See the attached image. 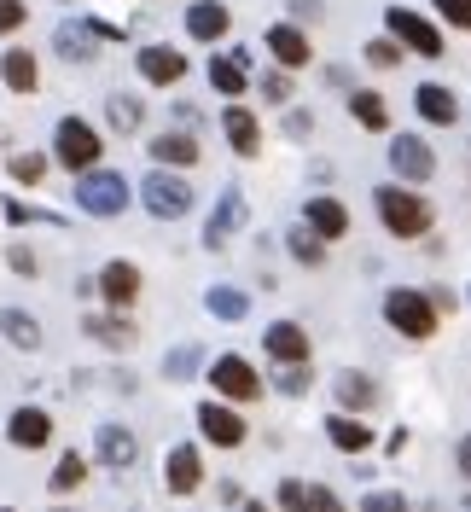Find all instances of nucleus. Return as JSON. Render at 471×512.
<instances>
[{
    "instance_id": "72a5a7b5",
    "label": "nucleus",
    "mask_w": 471,
    "mask_h": 512,
    "mask_svg": "<svg viewBox=\"0 0 471 512\" xmlns=\"http://www.w3.org/2000/svg\"><path fill=\"white\" fill-rule=\"evenodd\" d=\"M198 367H204V350H198V344H181V350L163 355V379H169V384H187Z\"/></svg>"
},
{
    "instance_id": "09e8293b",
    "label": "nucleus",
    "mask_w": 471,
    "mask_h": 512,
    "mask_svg": "<svg viewBox=\"0 0 471 512\" xmlns=\"http://www.w3.org/2000/svg\"><path fill=\"white\" fill-rule=\"evenodd\" d=\"M454 460H460V472H466V483H471V437H460V448H454Z\"/></svg>"
},
{
    "instance_id": "e433bc0d",
    "label": "nucleus",
    "mask_w": 471,
    "mask_h": 512,
    "mask_svg": "<svg viewBox=\"0 0 471 512\" xmlns=\"http://www.w3.org/2000/svg\"><path fill=\"white\" fill-rule=\"evenodd\" d=\"M41 175H47V158H41V152H18V158H12V181H24V187H35Z\"/></svg>"
},
{
    "instance_id": "393cba45",
    "label": "nucleus",
    "mask_w": 471,
    "mask_h": 512,
    "mask_svg": "<svg viewBox=\"0 0 471 512\" xmlns=\"http://www.w3.org/2000/svg\"><path fill=\"white\" fill-rule=\"evenodd\" d=\"M53 47H59L70 64H88L99 53V35L88 30V24H59V30H53Z\"/></svg>"
},
{
    "instance_id": "9d476101",
    "label": "nucleus",
    "mask_w": 471,
    "mask_h": 512,
    "mask_svg": "<svg viewBox=\"0 0 471 512\" xmlns=\"http://www.w3.org/2000/svg\"><path fill=\"white\" fill-rule=\"evenodd\" d=\"M6 443L12 448H47L53 443V414L47 408H12V419H6Z\"/></svg>"
},
{
    "instance_id": "7c9ffc66",
    "label": "nucleus",
    "mask_w": 471,
    "mask_h": 512,
    "mask_svg": "<svg viewBox=\"0 0 471 512\" xmlns=\"http://www.w3.org/2000/svg\"><path fill=\"white\" fill-rule=\"evenodd\" d=\"M204 309H210L216 320H245L251 315V297H245L239 286H210L204 291Z\"/></svg>"
},
{
    "instance_id": "f257e3e1",
    "label": "nucleus",
    "mask_w": 471,
    "mask_h": 512,
    "mask_svg": "<svg viewBox=\"0 0 471 512\" xmlns=\"http://www.w3.org/2000/svg\"><path fill=\"white\" fill-rule=\"evenodd\" d=\"M373 204H378V222L390 227L396 239H419V233H431V204H425L419 192L373 187Z\"/></svg>"
},
{
    "instance_id": "dca6fc26",
    "label": "nucleus",
    "mask_w": 471,
    "mask_h": 512,
    "mask_svg": "<svg viewBox=\"0 0 471 512\" xmlns=\"http://www.w3.org/2000/svg\"><path fill=\"white\" fill-rule=\"evenodd\" d=\"M94 291H105V303L128 309V303L140 297V268H134V262H105V274L94 280Z\"/></svg>"
},
{
    "instance_id": "58836bf2",
    "label": "nucleus",
    "mask_w": 471,
    "mask_h": 512,
    "mask_svg": "<svg viewBox=\"0 0 471 512\" xmlns=\"http://www.w3.org/2000/svg\"><path fill=\"white\" fill-rule=\"evenodd\" d=\"M361 512H413V507H408V495H402V489H373V495L361 501Z\"/></svg>"
},
{
    "instance_id": "2eb2a0df",
    "label": "nucleus",
    "mask_w": 471,
    "mask_h": 512,
    "mask_svg": "<svg viewBox=\"0 0 471 512\" xmlns=\"http://www.w3.org/2000/svg\"><path fill=\"white\" fill-rule=\"evenodd\" d=\"M204 483V460H198V448L181 443V448H169V460H163V489L169 495H192Z\"/></svg>"
},
{
    "instance_id": "412c9836",
    "label": "nucleus",
    "mask_w": 471,
    "mask_h": 512,
    "mask_svg": "<svg viewBox=\"0 0 471 512\" xmlns=\"http://www.w3.org/2000/svg\"><path fill=\"white\" fill-rule=\"evenodd\" d=\"M210 88L227 99H239L245 88H251V76H245V53H221V59H210Z\"/></svg>"
},
{
    "instance_id": "9b49d317",
    "label": "nucleus",
    "mask_w": 471,
    "mask_h": 512,
    "mask_svg": "<svg viewBox=\"0 0 471 512\" xmlns=\"http://www.w3.org/2000/svg\"><path fill=\"white\" fill-rule=\"evenodd\" d=\"M262 350L274 355L280 367H303V361H309V332H303L297 320H274V326L262 332Z\"/></svg>"
},
{
    "instance_id": "0eeeda50",
    "label": "nucleus",
    "mask_w": 471,
    "mask_h": 512,
    "mask_svg": "<svg viewBox=\"0 0 471 512\" xmlns=\"http://www.w3.org/2000/svg\"><path fill=\"white\" fill-rule=\"evenodd\" d=\"M210 384H216V396H227V402H256L262 396V379H256V367L245 355H216Z\"/></svg>"
},
{
    "instance_id": "4468645a",
    "label": "nucleus",
    "mask_w": 471,
    "mask_h": 512,
    "mask_svg": "<svg viewBox=\"0 0 471 512\" xmlns=\"http://www.w3.org/2000/svg\"><path fill=\"white\" fill-rule=\"evenodd\" d=\"M390 169H396L402 181H413V187H419V181H431L437 158H431V146H425L419 134H402V140L390 146Z\"/></svg>"
},
{
    "instance_id": "6e6552de",
    "label": "nucleus",
    "mask_w": 471,
    "mask_h": 512,
    "mask_svg": "<svg viewBox=\"0 0 471 512\" xmlns=\"http://www.w3.org/2000/svg\"><path fill=\"white\" fill-rule=\"evenodd\" d=\"M303 227H309L320 245H332V239H344L349 233V210L338 198H326V192H314L309 204H303Z\"/></svg>"
},
{
    "instance_id": "a19ab883",
    "label": "nucleus",
    "mask_w": 471,
    "mask_h": 512,
    "mask_svg": "<svg viewBox=\"0 0 471 512\" xmlns=\"http://www.w3.org/2000/svg\"><path fill=\"white\" fill-rule=\"evenodd\" d=\"M437 6V18H448L454 30H471V0H431Z\"/></svg>"
},
{
    "instance_id": "b1692460",
    "label": "nucleus",
    "mask_w": 471,
    "mask_h": 512,
    "mask_svg": "<svg viewBox=\"0 0 471 512\" xmlns=\"http://www.w3.org/2000/svg\"><path fill=\"white\" fill-rule=\"evenodd\" d=\"M146 152H152L157 169H169V163H175V169H187V163H198V140H192V134H157Z\"/></svg>"
},
{
    "instance_id": "423d86ee",
    "label": "nucleus",
    "mask_w": 471,
    "mask_h": 512,
    "mask_svg": "<svg viewBox=\"0 0 471 512\" xmlns=\"http://www.w3.org/2000/svg\"><path fill=\"white\" fill-rule=\"evenodd\" d=\"M53 146H59L64 169H82V175H88L99 163V134H94V123H82V117H64L59 134H53Z\"/></svg>"
},
{
    "instance_id": "a18cd8bd",
    "label": "nucleus",
    "mask_w": 471,
    "mask_h": 512,
    "mask_svg": "<svg viewBox=\"0 0 471 512\" xmlns=\"http://www.w3.org/2000/svg\"><path fill=\"white\" fill-rule=\"evenodd\" d=\"M309 128H314V117H309V111H291V117H285V134H291V140H303Z\"/></svg>"
},
{
    "instance_id": "c85d7f7f",
    "label": "nucleus",
    "mask_w": 471,
    "mask_h": 512,
    "mask_svg": "<svg viewBox=\"0 0 471 512\" xmlns=\"http://www.w3.org/2000/svg\"><path fill=\"white\" fill-rule=\"evenodd\" d=\"M88 338H99L105 350H128L134 344V320L128 315H88Z\"/></svg>"
},
{
    "instance_id": "473e14b6",
    "label": "nucleus",
    "mask_w": 471,
    "mask_h": 512,
    "mask_svg": "<svg viewBox=\"0 0 471 512\" xmlns=\"http://www.w3.org/2000/svg\"><path fill=\"white\" fill-rule=\"evenodd\" d=\"M82 478H88V460L70 448V454H59V466H53L47 489H53V495H70V489H82Z\"/></svg>"
},
{
    "instance_id": "bb28decb",
    "label": "nucleus",
    "mask_w": 471,
    "mask_h": 512,
    "mask_svg": "<svg viewBox=\"0 0 471 512\" xmlns=\"http://www.w3.org/2000/svg\"><path fill=\"white\" fill-rule=\"evenodd\" d=\"M0 82H6L12 94H35V82H41V70H35V53L12 47V53L0 59Z\"/></svg>"
},
{
    "instance_id": "49530a36",
    "label": "nucleus",
    "mask_w": 471,
    "mask_h": 512,
    "mask_svg": "<svg viewBox=\"0 0 471 512\" xmlns=\"http://www.w3.org/2000/svg\"><path fill=\"white\" fill-rule=\"evenodd\" d=\"M6 256H12V268H18V274H35V251H30V245H12Z\"/></svg>"
},
{
    "instance_id": "37998d69",
    "label": "nucleus",
    "mask_w": 471,
    "mask_h": 512,
    "mask_svg": "<svg viewBox=\"0 0 471 512\" xmlns=\"http://www.w3.org/2000/svg\"><path fill=\"white\" fill-rule=\"evenodd\" d=\"M262 94L274 99V105H285V99H291V76H285V70H268V76H262Z\"/></svg>"
},
{
    "instance_id": "de8ad7c7",
    "label": "nucleus",
    "mask_w": 471,
    "mask_h": 512,
    "mask_svg": "<svg viewBox=\"0 0 471 512\" xmlns=\"http://www.w3.org/2000/svg\"><path fill=\"white\" fill-rule=\"evenodd\" d=\"M291 18L303 24V18H320V0H291Z\"/></svg>"
},
{
    "instance_id": "c03bdc74",
    "label": "nucleus",
    "mask_w": 471,
    "mask_h": 512,
    "mask_svg": "<svg viewBox=\"0 0 471 512\" xmlns=\"http://www.w3.org/2000/svg\"><path fill=\"white\" fill-rule=\"evenodd\" d=\"M309 512H344V501H338L326 483H309Z\"/></svg>"
},
{
    "instance_id": "39448f33",
    "label": "nucleus",
    "mask_w": 471,
    "mask_h": 512,
    "mask_svg": "<svg viewBox=\"0 0 471 512\" xmlns=\"http://www.w3.org/2000/svg\"><path fill=\"white\" fill-rule=\"evenodd\" d=\"M140 204L152 210L157 222H181V216L192 210V187L181 181V175H169V169H152L146 187H140Z\"/></svg>"
},
{
    "instance_id": "f8f14e48",
    "label": "nucleus",
    "mask_w": 471,
    "mask_h": 512,
    "mask_svg": "<svg viewBox=\"0 0 471 512\" xmlns=\"http://www.w3.org/2000/svg\"><path fill=\"white\" fill-rule=\"evenodd\" d=\"M239 227H245V192L227 187V192L216 198V210H210V222H204V245L216 251V245H227Z\"/></svg>"
},
{
    "instance_id": "c756f323",
    "label": "nucleus",
    "mask_w": 471,
    "mask_h": 512,
    "mask_svg": "<svg viewBox=\"0 0 471 512\" xmlns=\"http://www.w3.org/2000/svg\"><path fill=\"white\" fill-rule=\"evenodd\" d=\"M349 117L361 128H373V134H384V128H390V105H384V94L361 88V94H349Z\"/></svg>"
},
{
    "instance_id": "c9c22d12",
    "label": "nucleus",
    "mask_w": 471,
    "mask_h": 512,
    "mask_svg": "<svg viewBox=\"0 0 471 512\" xmlns=\"http://www.w3.org/2000/svg\"><path fill=\"white\" fill-rule=\"evenodd\" d=\"M291 256H297V262H309V268H320V262H326V245L314 239L309 227H297V233H291Z\"/></svg>"
},
{
    "instance_id": "3c124183",
    "label": "nucleus",
    "mask_w": 471,
    "mask_h": 512,
    "mask_svg": "<svg viewBox=\"0 0 471 512\" xmlns=\"http://www.w3.org/2000/svg\"><path fill=\"white\" fill-rule=\"evenodd\" d=\"M0 512H18V507H0Z\"/></svg>"
},
{
    "instance_id": "79ce46f5",
    "label": "nucleus",
    "mask_w": 471,
    "mask_h": 512,
    "mask_svg": "<svg viewBox=\"0 0 471 512\" xmlns=\"http://www.w3.org/2000/svg\"><path fill=\"white\" fill-rule=\"evenodd\" d=\"M24 18H30V6H24V0H0V35H12Z\"/></svg>"
},
{
    "instance_id": "4c0bfd02",
    "label": "nucleus",
    "mask_w": 471,
    "mask_h": 512,
    "mask_svg": "<svg viewBox=\"0 0 471 512\" xmlns=\"http://www.w3.org/2000/svg\"><path fill=\"white\" fill-rule=\"evenodd\" d=\"M280 396H309V384H314V373H309V361L303 367H280Z\"/></svg>"
},
{
    "instance_id": "7ed1b4c3",
    "label": "nucleus",
    "mask_w": 471,
    "mask_h": 512,
    "mask_svg": "<svg viewBox=\"0 0 471 512\" xmlns=\"http://www.w3.org/2000/svg\"><path fill=\"white\" fill-rule=\"evenodd\" d=\"M76 204L99 216V222H111V216H123L128 210V181L117 169H88L82 181H76Z\"/></svg>"
},
{
    "instance_id": "4be33fe9",
    "label": "nucleus",
    "mask_w": 471,
    "mask_h": 512,
    "mask_svg": "<svg viewBox=\"0 0 471 512\" xmlns=\"http://www.w3.org/2000/svg\"><path fill=\"white\" fill-rule=\"evenodd\" d=\"M413 105H419V117H425V123H454V117H460V99L448 94L442 82H419Z\"/></svg>"
},
{
    "instance_id": "aec40b11",
    "label": "nucleus",
    "mask_w": 471,
    "mask_h": 512,
    "mask_svg": "<svg viewBox=\"0 0 471 512\" xmlns=\"http://www.w3.org/2000/svg\"><path fill=\"white\" fill-rule=\"evenodd\" d=\"M268 53H274L285 70H303V64H309V35L297 30V24H274V30H268Z\"/></svg>"
},
{
    "instance_id": "ea45409f",
    "label": "nucleus",
    "mask_w": 471,
    "mask_h": 512,
    "mask_svg": "<svg viewBox=\"0 0 471 512\" xmlns=\"http://www.w3.org/2000/svg\"><path fill=\"white\" fill-rule=\"evenodd\" d=\"M280 512H309V483L285 478L280 483Z\"/></svg>"
},
{
    "instance_id": "f03ea898",
    "label": "nucleus",
    "mask_w": 471,
    "mask_h": 512,
    "mask_svg": "<svg viewBox=\"0 0 471 512\" xmlns=\"http://www.w3.org/2000/svg\"><path fill=\"white\" fill-rule=\"evenodd\" d=\"M384 320L402 332V338H413V344H425V338H437V309H431V297L425 291H384Z\"/></svg>"
},
{
    "instance_id": "cd10ccee",
    "label": "nucleus",
    "mask_w": 471,
    "mask_h": 512,
    "mask_svg": "<svg viewBox=\"0 0 471 512\" xmlns=\"http://www.w3.org/2000/svg\"><path fill=\"white\" fill-rule=\"evenodd\" d=\"M326 437H332V448H344V454H367V448H373V431H367L361 419H349V414L326 419Z\"/></svg>"
},
{
    "instance_id": "1a4fd4ad",
    "label": "nucleus",
    "mask_w": 471,
    "mask_h": 512,
    "mask_svg": "<svg viewBox=\"0 0 471 512\" xmlns=\"http://www.w3.org/2000/svg\"><path fill=\"white\" fill-rule=\"evenodd\" d=\"M94 454H99V466H105V472H128V466L140 460V437H134L128 425H99Z\"/></svg>"
},
{
    "instance_id": "2f4dec72",
    "label": "nucleus",
    "mask_w": 471,
    "mask_h": 512,
    "mask_svg": "<svg viewBox=\"0 0 471 512\" xmlns=\"http://www.w3.org/2000/svg\"><path fill=\"white\" fill-rule=\"evenodd\" d=\"M140 117H146V105H140L134 94H111V99H105V123L117 128V134H134Z\"/></svg>"
},
{
    "instance_id": "ddd939ff",
    "label": "nucleus",
    "mask_w": 471,
    "mask_h": 512,
    "mask_svg": "<svg viewBox=\"0 0 471 512\" xmlns=\"http://www.w3.org/2000/svg\"><path fill=\"white\" fill-rule=\"evenodd\" d=\"M192 419H198V431H204L216 448H239L245 443V419L233 414V408H221V402H198V414Z\"/></svg>"
},
{
    "instance_id": "8fccbe9b",
    "label": "nucleus",
    "mask_w": 471,
    "mask_h": 512,
    "mask_svg": "<svg viewBox=\"0 0 471 512\" xmlns=\"http://www.w3.org/2000/svg\"><path fill=\"white\" fill-rule=\"evenodd\" d=\"M239 512H268V507H262V501H239Z\"/></svg>"
},
{
    "instance_id": "20e7f679",
    "label": "nucleus",
    "mask_w": 471,
    "mask_h": 512,
    "mask_svg": "<svg viewBox=\"0 0 471 512\" xmlns=\"http://www.w3.org/2000/svg\"><path fill=\"white\" fill-rule=\"evenodd\" d=\"M384 30H390L396 47H408L413 59H442V30L431 18L408 12V6H390V12H384Z\"/></svg>"
},
{
    "instance_id": "a211bd4d",
    "label": "nucleus",
    "mask_w": 471,
    "mask_h": 512,
    "mask_svg": "<svg viewBox=\"0 0 471 512\" xmlns=\"http://www.w3.org/2000/svg\"><path fill=\"white\" fill-rule=\"evenodd\" d=\"M332 390H338V414H367V408H373L378 402V384L367 379V373H338V379H332Z\"/></svg>"
},
{
    "instance_id": "6ab92c4d",
    "label": "nucleus",
    "mask_w": 471,
    "mask_h": 512,
    "mask_svg": "<svg viewBox=\"0 0 471 512\" xmlns=\"http://www.w3.org/2000/svg\"><path fill=\"white\" fill-rule=\"evenodd\" d=\"M221 128H227V140H233L239 158H256V152H262V128H256V117L245 105H227V111H221Z\"/></svg>"
},
{
    "instance_id": "f3484780",
    "label": "nucleus",
    "mask_w": 471,
    "mask_h": 512,
    "mask_svg": "<svg viewBox=\"0 0 471 512\" xmlns=\"http://www.w3.org/2000/svg\"><path fill=\"white\" fill-rule=\"evenodd\" d=\"M140 76H146V82H157V88H169V82H181V76H187V59H181V53H175V47H140Z\"/></svg>"
},
{
    "instance_id": "f704fd0d",
    "label": "nucleus",
    "mask_w": 471,
    "mask_h": 512,
    "mask_svg": "<svg viewBox=\"0 0 471 512\" xmlns=\"http://www.w3.org/2000/svg\"><path fill=\"white\" fill-rule=\"evenodd\" d=\"M361 59L373 64V70H396V64H402V47H396L390 35H378V41H367V47H361Z\"/></svg>"
},
{
    "instance_id": "603ef678",
    "label": "nucleus",
    "mask_w": 471,
    "mask_h": 512,
    "mask_svg": "<svg viewBox=\"0 0 471 512\" xmlns=\"http://www.w3.org/2000/svg\"><path fill=\"white\" fill-rule=\"evenodd\" d=\"M466 512H471V495H466Z\"/></svg>"
},
{
    "instance_id": "a878e982",
    "label": "nucleus",
    "mask_w": 471,
    "mask_h": 512,
    "mask_svg": "<svg viewBox=\"0 0 471 512\" xmlns=\"http://www.w3.org/2000/svg\"><path fill=\"white\" fill-rule=\"evenodd\" d=\"M0 338L18 350H41V320L30 309H0Z\"/></svg>"
},
{
    "instance_id": "5701e85b",
    "label": "nucleus",
    "mask_w": 471,
    "mask_h": 512,
    "mask_svg": "<svg viewBox=\"0 0 471 512\" xmlns=\"http://www.w3.org/2000/svg\"><path fill=\"white\" fill-rule=\"evenodd\" d=\"M227 24H233V18H227V6H221V0H198V6L187 12L192 41H221V35H227Z\"/></svg>"
}]
</instances>
